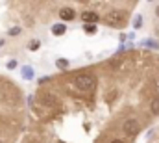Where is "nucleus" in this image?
I'll return each instance as SVG.
<instances>
[{"mask_svg":"<svg viewBox=\"0 0 159 143\" xmlns=\"http://www.w3.org/2000/svg\"><path fill=\"white\" fill-rule=\"evenodd\" d=\"M76 87H78L80 91H94V87H96V78H94V74L85 72V74L76 76Z\"/></svg>","mask_w":159,"mask_h":143,"instance_id":"1","label":"nucleus"},{"mask_svg":"<svg viewBox=\"0 0 159 143\" xmlns=\"http://www.w3.org/2000/svg\"><path fill=\"white\" fill-rule=\"evenodd\" d=\"M139 130H141V125H139V121H137L135 117L126 119V121H124V125H122V132H124L126 136H135Z\"/></svg>","mask_w":159,"mask_h":143,"instance_id":"2","label":"nucleus"},{"mask_svg":"<svg viewBox=\"0 0 159 143\" xmlns=\"http://www.w3.org/2000/svg\"><path fill=\"white\" fill-rule=\"evenodd\" d=\"M106 22L111 24V26H122V24L126 22V13H124V11H111V13L107 15Z\"/></svg>","mask_w":159,"mask_h":143,"instance_id":"3","label":"nucleus"},{"mask_svg":"<svg viewBox=\"0 0 159 143\" xmlns=\"http://www.w3.org/2000/svg\"><path fill=\"white\" fill-rule=\"evenodd\" d=\"M81 21H83V24H96L100 21V15L96 11H83L81 13Z\"/></svg>","mask_w":159,"mask_h":143,"instance_id":"4","label":"nucleus"},{"mask_svg":"<svg viewBox=\"0 0 159 143\" xmlns=\"http://www.w3.org/2000/svg\"><path fill=\"white\" fill-rule=\"evenodd\" d=\"M59 17H61L63 21H74L76 11H74L72 7H61V9H59Z\"/></svg>","mask_w":159,"mask_h":143,"instance_id":"5","label":"nucleus"},{"mask_svg":"<svg viewBox=\"0 0 159 143\" xmlns=\"http://www.w3.org/2000/svg\"><path fill=\"white\" fill-rule=\"evenodd\" d=\"M65 32H67V26H65V24H61V22H59V24H54V26H52V34H54V36H63V34H65Z\"/></svg>","mask_w":159,"mask_h":143,"instance_id":"6","label":"nucleus"},{"mask_svg":"<svg viewBox=\"0 0 159 143\" xmlns=\"http://www.w3.org/2000/svg\"><path fill=\"white\" fill-rule=\"evenodd\" d=\"M83 32L89 36H94L98 32V28H96V24H83Z\"/></svg>","mask_w":159,"mask_h":143,"instance_id":"7","label":"nucleus"},{"mask_svg":"<svg viewBox=\"0 0 159 143\" xmlns=\"http://www.w3.org/2000/svg\"><path fill=\"white\" fill-rule=\"evenodd\" d=\"M150 111L154 115H159V97H156L152 102H150Z\"/></svg>","mask_w":159,"mask_h":143,"instance_id":"8","label":"nucleus"},{"mask_svg":"<svg viewBox=\"0 0 159 143\" xmlns=\"http://www.w3.org/2000/svg\"><path fill=\"white\" fill-rule=\"evenodd\" d=\"M22 78L32 80V78H34V69H32V67H22Z\"/></svg>","mask_w":159,"mask_h":143,"instance_id":"9","label":"nucleus"},{"mask_svg":"<svg viewBox=\"0 0 159 143\" xmlns=\"http://www.w3.org/2000/svg\"><path fill=\"white\" fill-rule=\"evenodd\" d=\"M28 48H30V50H34V52H35V50H39V48H41V41H39V39H34V41H30Z\"/></svg>","mask_w":159,"mask_h":143,"instance_id":"10","label":"nucleus"},{"mask_svg":"<svg viewBox=\"0 0 159 143\" xmlns=\"http://www.w3.org/2000/svg\"><path fill=\"white\" fill-rule=\"evenodd\" d=\"M43 101H44V104H48V106L56 104V99H54L52 95H43Z\"/></svg>","mask_w":159,"mask_h":143,"instance_id":"11","label":"nucleus"},{"mask_svg":"<svg viewBox=\"0 0 159 143\" xmlns=\"http://www.w3.org/2000/svg\"><path fill=\"white\" fill-rule=\"evenodd\" d=\"M56 65H57L59 69H67V67H69V60H63V58H61V60L56 62Z\"/></svg>","mask_w":159,"mask_h":143,"instance_id":"12","label":"nucleus"},{"mask_svg":"<svg viewBox=\"0 0 159 143\" xmlns=\"http://www.w3.org/2000/svg\"><path fill=\"white\" fill-rule=\"evenodd\" d=\"M7 34H9V36H19V34H20V28H11Z\"/></svg>","mask_w":159,"mask_h":143,"instance_id":"13","label":"nucleus"},{"mask_svg":"<svg viewBox=\"0 0 159 143\" xmlns=\"http://www.w3.org/2000/svg\"><path fill=\"white\" fill-rule=\"evenodd\" d=\"M6 67H7V69H15V67H17V62H15V60H11V62H7V65H6Z\"/></svg>","mask_w":159,"mask_h":143,"instance_id":"14","label":"nucleus"},{"mask_svg":"<svg viewBox=\"0 0 159 143\" xmlns=\"http://www.w3.org/2000/svg\"><path fill=\"white\" fill-rule=\"evenodd\" d=\"M115 97H117V91H113V93H109V95H107V102H111V101H113Z\"/></svg>","mask_w":159,"mask_h":143,"instance_id":"15","label":"nucleus"},{"mask_svg":"<svg viewBox=\"0 0 159 143\" xmlns=\"http://www.w3.org/2000/svg\"><path fill=\"white\" fill-rule=\"evenodd\" d=\"M139 26H141V17L135 19V28H139Z\"/></svg>","mask_w":159,"mask_h":143,"instance_id":"16","label":"nucleus"},{"mask_svg":"<svg viewBox=\"0 0 159 143\" xmlns=\"http://www.w3.org/2000/svg\"><path fill=\"white\" fill-rule=\"evenodd\" d=\"M156 17H157V19H159V6H157V7H156Z\"/></svg>","mask_w":159,"mask_h":143,"instance_id":"17","label":"nucleus"},{"mask_svg":"<svg viewBox=\"0 0 159 143\" xmlns=\"http://www.w3.org/2000/svg\"><path fill=\"white\" fill-rule=\"evenodd\" d=\"M111 143H124V141H122V140H113Z\"/></svg>","mask_w":159,"mask_h":143,"instance_id":"18","label":"nucleus"},{"mask_svg":"<svg viewBox=\"0 0 159 143\" xmlns=\"http://www.w3.org/2000/svg\"><path fill=\"white\" fill-rule=\"evenodd\" d=\"M157 91H159V80H157Z\"/></svg>","mask_w":159,"mask_h":143,"instance_id":"19","label":"nucleus"}]
</instances>
